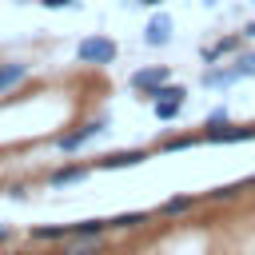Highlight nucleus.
I'll use <instances>...</instances> for the list:
<instances>
[{
	"label": "nucleus",
	"instance_id": "obj_1",
	"mask_svg": "<svg viewBox=\"0 0 255 255\" xmlns=\"http://www.w3.org/2000/svg\"><path fill=\"white\" fill-rule=\"evenodd\" d=\"M116 40H108V36H84L80 44H76V60L80 64H112L116 60Z\"/></svg>",
	"mask_w": 255,
	"mask_h": 255
},
{
	"label": "nucleus",
	"instance_id": "obj_2",
	"mask_svg": "<svg viewBox=\"0 0 255 255\" xmlns=\"http://www.w3.org/2000/svg\"><path fill=\"white\" fill-rule=\"evenodd\" d=\"M171 80V72L163 68V64H151V68H139V72H131V88L135 92H143V96H151L159 84H167Z\"/></svg>",
	"mask_w": 255,
	"mask_h": 255
},
{
	"label": "nucleus",
	"instance_id": "obj_3",
	"mask_svg": "<svg viewBox=\"0 0 255 255\" xmlns=\"http://www.w3.org/2000/svg\"><path fill=\"white\" fill-rule=\"evenodd\" d=\"M100 120H88V124H80V128H72V131H64V135H56V147L60 151H76V147H84L92 135H100Z\"/></svg>",
	"mask_w": 255,
	"mask_h": 255
},
{
	"label": "nucleus",
	"instance_id": "obj_4",
	"mask_svg": "<svg viewBox=\"0 0 255 255\" xmlns=\"http://www.w3.org/2000/svg\"><path fill=\"white\" fill-rule=\"evenodd\" d=\"M56 255H104V235H68Z\"/></svg>",
	"mask_w": 255,
	"mask_h": 255
},
{
	"label": "nucleus",
	"instance_id": "obj_5",
	"mask_svg": "<svg viewBox=\"0 0 255 255\" xmlns=\"http://www.w3.org/2000/svg\"><path fill=\"white\" fill-rule=\"evenodd\" d=\"M203 139H207V143H243V139H255V124H251V128H227V124L215 128V124H211V128L203 131Z\"/></svg>",
	"mask_w": 255,
	"mask_h": 255
},
{
	"label": "nucleus",
	"instance_id": "obj_6",
	"mask_svg": "<svg viewBox=\"0 0 255 255\" xmlns=\"http://www.w3.org/2000/svg\"><path fill=\"white\" fill-rule=\"evenodd\" d=\"M143 40H147V44H167V40H171V16H167V12L151 16L147 28H143Z\"/></svg>",
	"mask_w": 255,
	"mask_h": 255
},
{
	"label": "nucleus",
	"instance_id": "obj_7",
	"mask_svg": "<svg viewBox=\"0 0 255 255\" xmlns=\"http://www.w3.org/2000/svg\"><path fill=\"white\" fill-rule=\"evenodd\" d=\"M28 80V64H20V60H12V64H0V96L4 92H12L16 84H24Z\"/></svg>",
	"mask_w": 255,
	"mask_h": 255
},
{
	"label": "nucleus",
	"instance_id": "obj_8",
	"mask_svg": "<svg viewBox=\"0 0 255 255\" xmlns=\"http://www.w3.org/2000/svg\"><path fill=\"white\" fill-rule=\"evenodd\" d=\"M147 159V151H139V147H131V151H112V155H104L100 159V167H135V163H143Z\"/></svg>",
	"mask_w": 255,
	"mask_h": 255
},
{
	"label": "nucleus",
	"instance_id": "obj_9",
	"mask_svg": "<svg viewBox=\"0 0 255 255\" xmlns=\"http://www.w3.org/2000/svg\"><path fill=\"white\" fill-rule=\"evenodd\" d=\"M72 235V227H64V223H44V227H32V239L36 243H64Z\"/></svg>",
	"mask_w": 255,
	"mask_h": 255
},
{
	"label": "nucleus",
	"instance_id": "obj_10",
	"mask_svg": "<svg viewBox=\"0 0 255 255\" xmlns=\"http://www.w3.org/2000/svg\"><path fill=\"white\" fill-rule=\"evenodd\" d=\"M88 175V167H80V163H68V167H56V171H48V183L52 187H64V183H76V179H84Z\"/></svg>",
	"mask_w": 255,
	"mask_h": 255
},
{
	"label": "nucleus",
	"instance_id": "obj_11",
	"mask_svg": "<svg viewBox=\"0 0 255 255\" xmlns=\"http://www.w3.org/2000/svg\"><path fill=\"white\" fill-rule=\"evenodd\" d=\"M195 203H199V199H195L191 191H187V195H171V199L159 207V215H183V211H191Z\"/></svg>",
	"mask_w": 255,
	"mask_h": 255
},
{
	"label": "nucleus",
	"instance_id": "obj_12",
	"mask_svg": "<svg viewBox=\"0 0 255 255\" xmlns=\"http://www.w3.org/2000/svg\"><path fill=\"white\" fill-rule=\"evenodd\" d=\"M116 231H139L143 223H147V211H128V215H116V219H108Z\"/></svg>",
	"mask_w": 255,
	"mask_h": 255
},
{
	"label": "nucleus",
	"instance_id": "obj_13",
	"mask_svg": "<svg viewBox=\"0 0 255 255\" xmlns=\"http://www.w3.org/2000/svg\"><path fill=\"white\" fill-rule=\"evenodd\" d=\"M239 76H243L239 68H227V72H219V68H211V72L203 76V84H207V88H227V84H235Z\"/></svg>",
	"mask_w": 255,
	"mask_h": 255
},
{
	"label": "nucleus",
	"instance_id": "obj_14",
	"mask_svg": "<svg viewBox=\"0 0 255 255\" xmlns=\"http://www.w3.org/2000/svg\"><path fill=\"white\" fill-rule=\"evenodd\" d=\"M235 48H239V40H235V36H223V40H215L211 48H203V60L211 64V60H219V56H227V52H235Z\"/></svg>",
	"mask_w": 255,
	"mask_h": 255
},
{
	"label": "nucleus",
	"instance_id": "obj_15",
	"mask_svg": "<svg viewBox=\"0 0 255 255\" xmlns=\"http://www.w3.org/2000/svg\"><path fill=\"white\" fill-rule=\"evenodd\" d=\"M104 231H112L108 219H80V223H72V235H104Z\"/></svg>",
	"mask_w": 255,
	"mask_h": 255
},
{
	"label": "nucleus",
	"instance_id": "obj_16",
	"mask_svg": "<svg viewBox=\"0 0 255 255\" xmlns=\"http://www.w3.org/2000/svg\"><path fill=\"white\" fill-rule=\"evenodd\" d=\"M183 96H187V92H183L179 84H171V80H167V84H159V88L151 92V104H155V100H183Z\"/></svg>",
	"mask_w": 255,
	"mask_h": 255
},
{
	"label": "nucleus",
	"instance_id": "obj_17",
	"mask_svg": "<svg viewBox=\"0 0 255 255\" xmlns=\"http://www.w3.org/2000/svg\"><path fill=\"white\" fill-rule=\"evenodd\" d=\"M151 108H155V116H159V120H175V116H179V108H183V100H155Z\"/></svg>",
	"mask_w": 255,
	"mask_h": 255
},
{
	"label": "nucleus",
	"instance_id": "obj_18",
	"mask_svg": "<svg viewBox=\"0 0 255 255\" xmlns=\"http://www.w3.org/2000/svg\"><path fill=\"white\" fill-rule=\"evenodd\" d=\"M235 195H239V183H223V187H211V191H207L211 203H231Z\"/></svg>",
	"mask_w": 255,
	"mask_h": 255
},
{
	"label": "nucleus",
	"instance_id": "obj_19",
	"mask_svg": "<svg viewBox=\"0 0 255 255\" xmlns=\"http://www.w3.org/2000/svg\"><path fill=\"white\" fill-rule=\"evenodd\" d=\"M203 135H175V139H167L163 143V151H183V147H195Z\"/></svg>",
	"mask_w": 255,
	"mask_h": 255
},
{
	"label": "nucleus",
	"instance_id": "obj_20",
	"mask_svg": "<svg viewBox=\"0 0 255 255\" xmlns=\"http://www.w3.org/2000/svg\"><path fill=\"white\" fill-rule=\"evenodd\" d=\"M243 76H255V52H247V56H239V64H235Z\"/></svg>",
	"mask_w": 255,
	"mask_h": 255
},
{
	"label": "nucleus",
	"instance_id": "obj_21",
	"mask_svg": "<svg viewBox=\"0 0 255 255\" xmlns=\"http://www.w3.org/2000/svg\"><path fill=\"white\" fill-rule=\"evenodd\" d=\"M207 124H227V112H223V108H215V112L207 116Z\"/></svg>",
	"mask_w": 255,
	"mask_h": 255
},
{
	"label": "nucleus",
	"instance_id": "obj_22",
	"mask_svg": "<svg viewBox=\"0 0 255 255\" xmlns=\"http://www.w3.org/2000/svg\"><path fill=\"white\" fill-rule=\"evenodd\" d=\"M44 8H68V4H76V0H40Z\"/></svg>",
	"mask_w": 255,
	"mask_h": 255
},
{
	"label": "nucleus",
	"instance_id": "obj_23",
	"mask_svg": "<svg viewBox=\"0 0 255 255\" xmlns=\"http://www.w3.org/2000/svg\"><path fill=\"white\" fill-rule=\"evenodd\" d=\"M8 239H12V227H4V223H0V247H4Z\"/></svg>",
	"mask_w": 255,
	"mask_h": 255
},
{
	"label": "nucleus",
	"instance_id": "obj_24",
	"mask_svg": "<svg viewBox=\"0 0 255 255\" xmlns=\"http://www.w3.org/2000/svg\"><path fill=\"white\" fill-rule=\"evenodd\" d=\"M243 36H247V40H255V20H251V24L243 28Z\"/></svg>",
	"mask_w": 255,
	"mask_h": 255
},
{
	"label": "nucleus",
	"instance_id": "obj_25",
	"mask_svg": "<svg viewBox=\"0 0 255 255\" xmlns=\"http://www.w3.org/2000/svg\"><path fill=\"white\" fill-rule=\"evenodd\" d=\"M139 4H147V8H155V4H159V0H139Z\"/></svg>",
	"mask_w": 255,
	"mask_h": 255
}]
</instances>
